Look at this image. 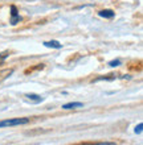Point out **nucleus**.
<instances>
[{"label": "nucleus", "instance_id": "3", "mask_svg": "<svg viewBox=\"0 0 143 145\" xmlns=\"http://www.w3.org/2000/svg\"><path fill=\"white\" fill-rule=\"evenodd\" d=\"M44 46H47V48H53V49H61L62 45L60 44L58 41L56 40H52V41H45L44 42Z\"/></svg>", "mask_w": 143, "mask_h": 145}, {"label": "nucleus", "instance_id": "5", "mask_svg": "<svg viewBox=\"0 0 143 145\" xmlns=\"http://www.w3.org/2000/svg\"><path fill=\"white\" fill-rule=\"evenodd\" d=\"M80 107H84V104L80 103V102H72V103H68L62 106L64 110H73V108H80Z\"/></svg>", "mask_w": 143, "mask_h": 145}, {"label": "nucleus", "instance_id": "10", "mask_svg": "<svg viewBox=\"0 0 143 145\" xmlns=\"http://www.w3.org/2000/svg\"><path fill=\"white\" fill-rule=\"evenodd\" d=\"M109 65L111 66V67H117V66L121 65V61H119V59H114V61H110V62H109Z\"/></svg>", "mask_w": 143, "mask_h": 145}, {"label": "nucleus", "instance_id": "6", "mask_svg": "<svg viewBox=\"0 0 143 145\" xmlns=\"http://www.w3.org/2000/svg\"><path fill=\"white\" fill-rule=\"evenodd\" d=\"M13 72V70L12 69H3V70H0V82L1 80H4L7 76H9Z\"/></svg>", "mask_w": 143, "mask_h": 145}, {"label": "nucleus", "instance_id": "1", "mask_svg": "<svg viewBox=\"0 0 143 145\" xmlns=\"http://www.w3.org/2000/svg\"><path fill=\"white\" fill-rule=\"evenodd\" d=\"M31 121L29 118H17V119H8V120H3L0 121V128L3 127H13V125H23V124H28Z\"/></svg>", "mask_w": 143, "mask_h": 145}, {"label": "nucleus", "instance_id": "8", "mask_svg": "<svg viewBox=\"0 0 143 145\" xmlns=\"http://www.w3.org/2000/svg\"><path fill=\"white\" fill-rule=\"evenodd\" d=\"M76 145H115V142H80Z\"/></svg>", "mask_w": 143, "mask_h": 145}, {"label": "nucleus", "instance_id": "9", "mask_svg": "<svg viewBox=\"0 0 143 145\" xmlns=\"http://www.w3.org/2000/svg\"><path fill=\"white\" fill-rule=\"evenodd\" d=\"M142 131H143V124H142V123H139V124L135 127V133L136 135H140V133H142Z\"/></svg>", "mask_w": 143, "mask_h": 145}, {"label": "nucleus", "instance_id": "4", "mask_svg": "<svg viewBox=\"0 0 143 145\" xmlns=\"http://www.w3.org/2000/svg\"><path fill=\"white\" fill-rule=\"evenodd\" d=\"M98 15H100L101 17H105V19H113L115 13H114L111 9H103V11H100V12H98Z\"/></svg>", "mask_w": 143, "mask_h": 145}, {"label": "nucleus", "instance_id": "7", "mask_svg": "<svg viewBox=\"0 0 143 145\" xmlns=\"http://www.w3.org/2000/svg\"><path fill=\"white\" fill-rule=\"evenodd\" d=\"M25 96H27L28 99L33 100L35 103H40V102H43V100H44V98H43V96L36 95V94H27V95H25Z\"/></svg>", "mask_w": 143, "mask_h": 145}, {"label": "nucleus", "instance_id": "2", "mask_svg": "<svg viewBox=\"0 0 143 145\" xmlns=\"http://www.w3.org/2000/svg\"><path fill=\"white\" fill-rule=\"evenodd\" d=\"M20 20H21V17H20L19 12H17V8L15 5H11V24L16 25L17 23H20Z\"/></svg>", "mask_w": 143, "mask_h": 145}]
</instances>
